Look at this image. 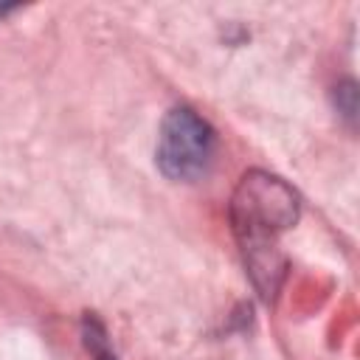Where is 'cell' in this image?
<instances>
[{
    "instance_id": "cell-2",
    "label": "cell",
    "mask_w": 360,
    "mask_h": 360,
    "mask_svg": "<svg viewBox=\"0 0 360 360\" xmlns=\"http://www.w3.org/2000/svg\"><path fill=\"white\" fill-rule=\"evenodd\" d=\"M217 146L214 127L191 107H172L158 135V169L174 183H191L211 166Z\"/></svg>"
},
{
    "instance_id": "cell-1",
    "label": "cell",
    "mask_w": 360,
    "mask_h": 360,
    "mask_svg": "<svg viewBox=\"0 0 360 360\" xmlns=\"http://www.w3.org/2000/svg\"><path fill=\"white\" fill-rule=\"evenodd\" d=\"M298 191L281 177L250 169L231 197V228L256 292L270 304L287 276L281 233L298 222Z\"/></svg>"
},
{
    "instance_id": "cell-3",
    "label": "cell",
    "mask_w": 360,
    "mask_h": 360,
    "mask_svg": "<svg viewBox=\"0 0 360 360\" xmlns=\"http://www.w3.org/2000/svg\"><path fill=\"white\" fill-rule=\"evenodd\" d=\"M82 343L93 360H118L110 346V335H107L104 323L93 312H84V318H82Z\"/></svg>"
},
{
    "instance_id": "cell-4",
    "label": "cell",
    "mask_w": 360,
    "mask_h": 360,
    "mask_svg": "<svg viewBox=\"0 0 360 360\" xmlns=\"http://www.w3.org/2000/svg\"><path fill=\"white\" fill-rule=\"evenodd\" d=\"M335 104H338V112H343V118L354 121L357 115V84L354 82H343L335 87Z\"/></svg>"
}]
</instances>
